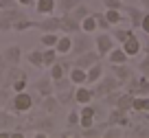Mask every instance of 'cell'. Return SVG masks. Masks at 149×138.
<instances>
[{"mask_svg": "<svg viewBox=\"0 0 149 138\" xmlns=\"http://www.w3.org/2000/svg\"><path fill=\"white\" fill-rule=\"evenodd\" d=\"M26 18V13L22 11V5L18 7H11V9H2L0 11V31L7 33V31H13V24L18 20Z\"/></svg>", "mask_w": 149, "mask_h": 138, "instance_id": "cell-1", "label": "cell"}, {"mask_svg": "<svg viewBox=\"0 0 149 138\" xmlns=\"http://www.w3.org/2000/svg\"><path fill=\"white\" fill-rule=\"evenodd\" d=\"M94 48V37H90V33H74L72 35V48H70V57H77V55H84V53L92 51Z\"/></svg>", "mask_w": 149, "mask_h": 138, "instance_id": "cell-2", "label": "cell"}, {"mask_svg": "<svg viewBox=\"0 0 149 138\" xmlns=\"http://www.w3.org/2000/svg\"><path fill=\"white\" fill-rule=\"evenodd\" d=\"M123 90L134 94V97H143V94H149V77L147 75H132L130 81L123 86Z\"/></svg>", "mask_w": 149, "mask_h": 138, "instance_id": "cell-3", "label": "cell"}, {"mask_svg": "<svg viewBox=\"0 0 149 138\" xmlns=\"http://www.w3.org/2000/svg\"><path fill=\"white\" fill-rule=\"evenodd\" d=\"M116 88H123V83L118 81L114 75H103L101 79H99L97 83H94V88H92V94H94V99H103L107 94V92H112V90H116Z\"/></svg>", "mask_w": 149, "mask_h": 138, "instance_id": "cell-4", "label": "cell"}, {"mask_svg": "<svg viewBox=\"0 0 149 138\" xmlns=\"http://www.w3.org/2000/svg\"><path fill=\"white\" fill-rule=\"evenodd\" d=\"M33 103H35V99H33L31 92H13V97H11L9 101V107L13 112H18V114H24V112H29L33 107Z\"/></svg>", "mask_w": 149, "mask_h": 138, "instance_id": "cell-5", "label": "cell"}, {"mask_svg": "<svg viewBox=\"0 0 149 138\" xmlns=\"http://www.w3.org/2000/svg\"><path fill=\"white\" fill-rule=\"evenodd\" d=\"M114 35L112 33H101V35H94V48H97V53L101 57H107L110 55V51L114 48Z\"/></svg>", "mask_w": 149, "mask_h": 138, "instance_id": "cell-6", "label": "cell"}, {"mask_svg": "<svg viewBox=\"0 0 149 138\" xmlns=\"http://www.w3.org/2000/svg\"><path fill=\"white\" fill-rule=\"evenodd\" d=\"M35 29L42 33H61V20L59 15H46L44 20H35Z\"/></svg>", "mask_w": 149, "mask_h": 138, "instance_id": "cell-7", "label": "cell"}, {"mask_svg": "<svg viewBox=\"0 0 149 138\" xmlns=\"http://www.w3.org/2000/svg\"><path fill=\"white\" fill-rule=\"evenodd\" d=\"M33 90L40 94V97H48V94H55V81H53L51 75H46V77H40L37 81H33Z\"/></svg>", "mask_w": 149, "mask_h": 138, "instance_id": "cell-8", "label": "cell"}, {"mask_svg": "<svg viewBox=\"0 0 149 138\" xmlns=\"http://www.w3.org/2000/svg\"><path fill=\"white\" fill-rule=\"evenodd\" d=\"M107 123L110 125H118V127H127V125H132L130 112L121 110V107H112V112L107 114Z\"/></svg>", "mask_w": 149, "mask_h": 138, "instance_id": "cell-9", "label": "cell"}, {"mask_svg": "<svg viewBox=\"0 0 149 138\" xmlns=\"http://www.w3.org/2000/svg\"><path fill=\"white\" fill-rule=\"evenodd\" d=\"M123 13H125V18L130 20L132 29H140V24H143V18H145V11L140 9V7H130V5H123Z\"/></svg>", "mask_w": 149, "mask_h": 138, "instance_id": "cell-10", "label": "cell"}, {"mask_svg": "<svg viewBox=\"0 0 149 138\" xmlns=\"http://www.w3.org/2000/svg\"><path fill=\"white\" fill-rule=\"evenodd\" d=\"M97 61H101V55H99L97 51H88V53H84V55L72 57V64L79 66V68H86V70H88L90 66H94Z\"/></svg>", "mask_w": 149, "mask_h": 138, "instance_id": "cell-11", "label": "cell"}, {"mask_svg": "<svg viewBox=\"0 0 149 138\" xmlns=\"http://www.w3.org/2000/svg\"><path fill=\"white\" fill-rule=\"evenodd\" d=\"M94 94L92 88H88V83L84 86H74V105H86V103H92Z\"/></svg>", "mask_w": 149, "mask_h": 138, "instance_id": "cell-12", "label": "cell"}, {"mask_svg": "<svg viewBox=\"0 0 149 138\" xmlns=\"http://www.w3.org/2000/svg\"><path fill=\"white\" fill-rule=\"evenodd\" d=\"M59 20H61V33L74 35V33L81 31V22H79V20H74L70 13H59Z\"/></svg>", "mask_w": 149, "mask_h": 138, "instance_id": "cell-13", "label": "cell"}, {"mask_svg": "<svg viewBox=\"0 0 149 138\" xmlns=\"http://www.w3.org/2000/svg\"><path fill=\"white\" fill-rule=\"evenodd\" d=\"M2 57H5V61H7V68H9V66H18L20 61H22V48H20L18 44H13V46H9V48H5Z\"/></svg>", "mask_w": 149, "mask_h": 138, "instance_id": "cell-14", "label": "cell"}, {"mask_svg": "<svg viewBox=\"0 0 149 138\" xmlns=\"http://www.w3.org/2000/svg\"><path fill=\"white\" fill-rule=\"evenodd\" d=\"M110 66H112V75H114V77H116L123 86H125V83L130 81V77L134 75V72H132V68H130L127 64H110Z\"/></svg>", "mask_w": 149, "mask_h": 138, "instance_id": "cell-15", "label": "cell"}, {"mask_svg": "<svg viewBox=\"0 0 149 138\" xmlns=\"http://www.w3.org/2000/svg\"><path fill=\"white\" fill-rule=\"evenodd\" d=\"M107 61H110V64H127V61H130V55L125 53L123 46H114L110 51V55H107Z\"/></svg>", "mask_w": 149, "mask_h": 138, "instance_id": "cell-16", "label": "cell"}, {"mask_svg": "<svg viewBox=\"0 0 149 138\" xmlns=\"http://www.w3.org/2000/svg\"><path fill=\"white\" fill-rule=\"evenodd\" d=\"M57 9V0H35V11L40 15H53Z\"/></svg>", "mask_w": 149, "mask_h": 138, "instance_id": "cell-17", "label": "cell"}, {"mask_svg": "<svg viewBox=\"0 0 149 138\" xmlns=\"http://www.w3.org/2000/svg\"><path fill=\"white\" fill-rule=\"evenodd\" d=\"M121 46L125 48V53H127L130 57H136L140 51H143V46H140V42H138V37H136V35H130Z\"/></svg>", "mask_w": 149, "mask_h": 138, "instance_id": "cell-18", "label": "cell"}, {"mask_svg": "<svg viewBox=\"0 0 149 138\" xmlns=\"http://www.w3.org/2000/svg\"><path fill=\"white\" fill-rule=\"evenodd\" d=\"M24 59H26L31 66H35L37 70H42V68H44V48H42V51H40V48L29 51L26 55H24Z\"/></svg>", "mask_w": 149, "mask_h": 138, "instance_id": "cell-19", "label": "cell"}, {"mask_svg": "<svg viewBox=\"0 0 149 138\" xmlns=\"http://www.w3.org/2000/svg\"><path fill=\"white\" fill-rule=\"evenodd\" d=\"M70 81H72V86H84L86 81H88V70L86 68H79V66H72V70L68 72Z\"/></svg>", "mask_w": 149, "mask_h": 138, "instance_id": "cell-20", "label": "cell"}, {"mask_svg": "<svg viewBox=\"0 0 149 138\" xmlns=\"http://www.w3.org/2000/svg\"><path fill=\"white\" fill-rule=\"evenodd\" d=\"M55 48H57L59 55H70V48H72V35L61 33L59 40H57V44H55Z\"/></svg>", "mask_w": 149, "mask_h": 138, "instance_id": "cell-21", "label": "cell"}, {"mask_svg": "<svg viewBox=\"0 0 149 138\" xmlns=\"http://www.w3.org/2000/svg\"><path fill=\"white\" fill-rule=\"evenodd\" d=\"M101 77H103V64H101V61H97L94 66H90V68H88V81H86V83H88V86H94Z\"/></svg>", "mask_w": 149, "mask_h": 138, "instance_id": "cell-22", "label": "cell"}, {"mask_svg": "<svg viewBox=\"0 0 149 138\" xmlns=\"http://www.w3.org/2000/svg\"><path fill=\"white\" fill-rule=\"evenodd\" d=\"M105 18H107V22H110L112 26H118L123 20H127L125 13H123V9H105Z\"/></svg>", "mask_w": 149, "mask_h": 138, "instance_id": "cell-23", "label": "cell"}, {"mask_svg": "<svg viewBox=\"0 0 149 138\" xmlns=\"http://www.w3.org/2000/svg\"><path fill=\"white\" fill-rule=\"evenodd\" d=\"M132 112H149V94L134 97V101H132Z\"/></svg>", "mask_w": 149, "mask_h": 138, "instance_id": "cell-24", "label": "cell"}, {"mask_svg": "<svg viewBox=\"0 0 149 138\" xmlns=\"http://www.w3.org/2000/svg\"><path fill=\"white\" fill-rule=\"evenodd\" d=\"M57 101H59V105H70V103H74V86L68 88V90H61L55 94Z\"/></svg>", "mask_w": 149, "mask_h": 138, "instance_id": "cell-25", "label": "cell"}, {"mask_svg": "<svg viewBox=\"0 0 149 138\" xmlns=\"http://www.w3.org/2000/svg\"><path fill=\"white\" fill-rule=\"evenodd\" d=\"M97 29H99V24H97V18H94V13L86 15V18L81 20V31H84V33H90V35H92Z\"/></svg>", "mask_w": 149, "mask_h": 138, "instance_id": "cell-26", "label": "cell"}, {"mask_svg": "<svg viewBox=\"0 0 149 138\" xmlns=\"http://www.w3.org/2000/svg\"><path fill=\"white\" fill-rule=\"evenodd\" d=\"M112 35H114V40L118 42V44H123V42L127 40L130 35H134V29H123V26H112Z\"/></svg>", "mask_w": 149, "mask_h": 138, "instance_id": "cell-27", "label": "cell"}, {"mask_svg": "<svg viewBox=\"0 0 149 138\" xmlns=\"http://www.w3.org/2000/svg\"><path fill=\"white\" fill-rule=\"evenodd\" d=\"M59 59V53H57L55 46H51V48H44V68H51L55 61Z\"/></svg>", "mask_w": 149, "mask_h": 138, "instance_id": "cell-28", "label": "cell"}, {"mask_svg": "<svg viewBox=\"0 0 149 138\" xmlns=\"http://www.w3.org/2000/svg\"><path fill=\"white\" fill-rule=\"evenodd\" d=\"M20 77H26V72H22L18 66H9V70H7V81H5V86H7V88H11V83H13L15 79H20Z\"/></svg>", "mask_w": 149, "mask_h": 138, "instance_id": "cell-29", "label": "cell"}, {"mask_svg": "<svg viewBox=\"0 0 149 138\" xmlns=\"http://www.w3.org/2000/svg\"><path fill=\"white\" fill-rule=\"evenodd\" d=\"M42 107H44V112H48V114H53V112L59 107V101H57V97L55 94H48V97H44L42 99Z\"/></svg>", "mask_w": 149, "mask_h": 138, "instance_id": "cell-30", "label": "cell"}, {"mask_svg": "<svg viewBox=\"0 0 149 138\" xmlns=\"http://www.w3.org/2000/svg\"><path fill=\"white\" fill-rule=\"evenodd\" d=\"M81 2H84V0H57V9H59V13H70V11L77 5H81Z\"/></svg>", "mask_w": 149, "mask_h": 138, "instance_id": "cell-31", "label": "cell"}, {"mask_svg": "<svg viewBox=\"0 0 149 138\" xmlns=\"http://www.w3.org/2000/svg\"><path fill=\"white\" fill-rule=\"evenodd\" d=\"M121 94H123L121 88H116V90H112V92H107L105 97H103V103H105L107 107H114V105L118 103V99H121Z\"/></svg>", "mask_w": 149, "mask_h": 138, "instance_id": "cell-32", "label": "cell"}, {"mask_svg": "<svg viewBox=\"0 0 149 138\" xmlns=\"http://www.w3.org/2000/svg\"><path fill=\"white\" fill-rule=\"evenodd\" d=\"M132 101H134V94H130V92H125V90H123L121 99H118V103H116L114 107H121V110L132 112Z\"/></svg>", "mask_w": 149, "mask_h": 138, "instance_id": "cell-33", "label": "cell"}, {"mask_svg": "<svg viewBox=\"0 0 149 138\" xmlns=\"http://www.w3.org/2000/svg\"><path fill=\"white\" fill-rule=\"evenodd\" d=\"M29 29H35V20H31V18H22V20H18V22L13 24V31H18V33L29 31Z\"/></svg>", "mask_w": 149, "mask_h": 138, "instance_id": "cell-34", "label": "cell"}, {"mask_svg": "<svg viewBox=\"0 0 149 138\" xmlns=\"http://www.w3.org/2000/svg\"><path fill=\"white\" fill-rule=\"evenodd\" d=\"M11 125H15V116H11L7 110H0V129H9Z\"/></svg>", "mask_w": 149, "mask_h": 138, "instance_id": "cell-35", "label": "cell"}, {"mask_svg": "<svg viewBox=\"0 0 149 138\" xmlns=\"http://www.w3.org/2000/svg\"><path fill=\"white\" fill-rule=\"evenodd\" d=\"M90 13H92V11H90L88 7L84 5V2H81V5H77V7L72 9V11H70V15H72L74 20H79V22H81V20L86 18V15H90Z\"/></svg>", "mask_w": 149, "mask_h": 138, "instance_id": "cell-36", "label": "cell"}, {"mask_svg": "<svg viewBox=\"0 0 149 138\" xmlns=\"http://www.w3.org/2000/svg\"><path fill=\"white\" fill-rule=\"evenodd\" d=\"M138 72L149 77V42H147V46H145V57L138 61Z\"/></svg>", "mask_w": 149, "mask_h": 138, "instance_id": "cell-37", "label": "cell"}, {"mask_svg": "<svg viewBox=\"0 0 149 138\" xmlns=\"http://www.w3.org/2000/svg\"><path fill=\"white\" fill-rule=\"evenodd\" d=\"M57 40H59V33H42V46H44V48L55 46Z\"/></svg>", "mask_w": 149, "mask_h": 138, "instance_id": "cell-38", "label": "cell"}, {"mask_svg": "<svg viewBox=\"0 0 149 138\" xmlns=\"http://www.w3.org/2000/svg\"><path fill=\"white\" fill-rule=\"evenodd\" d=\"M123 134H125V132H123L118 125H107V127L103 129V136H105V138H118V136H123Z\"/></svg>", "mask_w": 149, "mask_h": 138, "instance_id": "cell-39", "label": "cell"}, {"mask_svg": "<svg viewBox=\"0 0 149 138\" xmlns=\"http://www.w3.org/2000/svg\"><path fill=\"white\" fill-rule=\"evenodd\" d=\"M94 18H97V24H99V29H103V31H110V29H112V24L107 22L105 13H99V11H94Z\"/></svg>", "mask_w": 149, "mask_h": 138, "instance_id": "cell-40", "label": "cell"}, {"mask_svg": "<svg viewBox=\"0 0 149 138\" xmlns=\"http://www.w3.org/2000/svg\"><path fill=\"white\" fill-rule=\"evenodd\" d=\"M68 88H72V81H70V77H61L55 81V92H61V90H68Z\"/></svg>", "mask_w": 149, "mask_h": 138, "instance_id": "cell-41", "label": "cell"}, {"mask_svg": "<svg viewBox=\"0 0 149 138\" xmlns=\"http://www.w3.org/2000/svg\"><path fill=\"white\" fill-rule=\"evenodd\" d=\"M79 118H81L79 110H74V107H72V110L68 112V118H66V121H68V127H77V125H79Z\"/></svg>", "mask_w": 149, "mask_h": 138, "instance_id": "cell-42", "label": "cell"}, {"mask_svg": "<svg viewBox=\"0 0 149 138\" xmlns=\"http://www.w3.org/2000/svg\"><path fill=\"white\" fill-rule=\"evenodd\" d=\"M26 83H29L26 77H20V79H15V81L11 83V90H13V92H24V90H26Z\"/></svg>", "mask_w": 149, "mask_h": 138, "instance_id": "cell-43", "label": "cell"}, {"mask_svg": "<svg viewBox=\"0 0 149 138\" xmlns=\"http://www.w3.org/2000/svg\"><path fill=\"white\" fill-rule=\"evenodd\" d=\"M79 114H81V116H97V114H99V107H94L92 103H86V105H81Z\"/></svg>", "mask_w": 149, "mask_h": 138, "instance_id": "cell-44", "label": "cell"}, {"mask_svg": "<svg viewBox=\"0 0 149 138\" xmlns=\"http://www.w3.org/2000/svg\"><path fill=\"white\" fill-rule=\"evenodd\" d=\"M132 136H149V127H143V125H134V129H132Z\"/></svg>", "mask_w": 149, "mask_h": 138, "instance_id": "cell-45", "label": "cell"}, {"mask_svg": "<svg viewBox=\"0 0 149 138\" xmlns=\"http://www.w3.org/2000/svg\"><path fill=\"white\" fill-rule=\"evenodd\" d=\"M101 2L105 5V9H123L121 0H101Z\"/></svg>", "mask_w": 149, "mask_h": 138, "instance_id": "cell-46", "label": "cell"}, {"mask_svg": "<svg viewBox=\"0 0 149 138\" xmlns=\"http://www.w3.org/2000/svg\"><path fill=\"white\" fill-rule=\"evenodd\" d=\"M94 125V116H81L79 118V127L86 129V127H92Z\"/></svg>", "mask_w": 149, "mask_h": 138, "instance_id": "cell-47", "label": "cell"}, {"mask_svg": "<svg viewBox=\"0 0 149 138\" xmlns=\"http://www.w3.org/2000/svg\"><path fill=\"white\" fill-rule=\"evenodd\" d=\"M18 0H0V11L2 9H11V7H18Z\"/></svg>", "mask_w": 149, "mask_h": 138, "instance_id": "cell-48", "label": "cell"}, {"mask_svg": "<svg viewBox=\"0 0 149 138\" xmlns=\"http://www.w3.org/2000/svg\"><path fill=\"white\" fill-rule=\"evenodd\" d=\"M140 29H143V31L149 35V11H145V18H143V24H140Z\"/></svg>", "mask_w": 149, "mask_h": 138, "instance_id": "cell-49", "label": "cell"}, {"mask_svg": "<svg viewBox=\"0 0 149 138\" xmlns=\"http://www.w3.org/2000/svg\"><path fill=\"white\" fill-rule=\"evenodd\" d=\"M18 2L24 7V9H26V7H35V0H18Z\"/></svg>", "mask_w": 149, "mask_h": 138, "instance_id": "cell-50", "label": "cell"}, {"mask_svg": "<svg viewBox=\"0 0 149 138\" xmlns=\"http://www.w3.org/2000/svg\"><path fill=\"white\" fill-rule=\"evenodd\" d=\"M138 2L143 5V9H145V11H149V0H138Z\"/></svg>", "mask_w": 149, "mask_h": 138, "instance_id": "cell-51", "label": "cell"}, {"mask_svg": "<svg viewBox=\"0 0 149 138\" xmlns=\"http://www.w3.org/2000/svg\"><path fill=\"white\" fill-rule=\"evenodd\" d=\"M147 42H149V40H147Z\"/></svg>", "mask_w": 149, "mask_h": 138, "instance_id": "cell-52", "label": "cell"}]
</instances>
